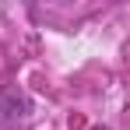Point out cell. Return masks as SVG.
<instances>
[{"label":"cell","mask_w":130,"mask_h":130,"mask_svg":"<svg viewBox=\"0 0 130 130\" xmlns=\"http://www.w3.org/2000/svg\"><path fill=\"white\" fill-rule=\"evenodd\" d=\"M28 99H25L21 91H14V88H7V91H0V127H11V123H21L25 116H28Z\"/></svg>","instance_id":"cell-1"},{"label":"cell","mask_w":130,"mask_h":130,"mask_svg":"<svg viewBox=\"0 0 130 130\" xmlns=\"http://www.w3.org/2000/svg\"><path fill=\"white\" fill-rule=\"evenodd\" d=\"M95 130H109V127H95Z\"/></svg>","instance_id":"cell-2"}]
</instances>
